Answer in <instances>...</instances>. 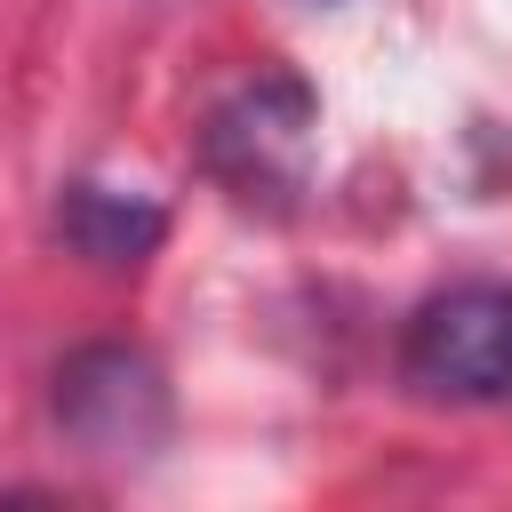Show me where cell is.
<instances>
[{
  "mask_svg": "<svg viewBox=\"0 0 512 512\" xmlns=\"http://www.w3.org/2000/svg\"><path fill=\"white\" fill-rule=\"evenodd\" d=\"M64 440L96 464H144L168 448L176 432V400L168 376L144 344H80L56 360V392H48Z\"/></svg>",
  "mask_w": 512,
  "mask_h": 512,
  "instance_id": "1",
  "label": "cell"
},
{
  "mask_svg": "<svg viewBox=\"0 0 512 512\" xmlns=\"http://www.w3.org/2000/svg\"><path fill=\"white\" fill-rule=\"evenodd\" d=\"M400 368L424 400H504L512 392V288L464 280L416 304Z\"/></svg>",
  "mask_w": 512,
  "mask_h": 512,
  "instance_id": "3",
  "label": "cell"
},
{
  "mask_svg": "<svg viewBox=\"0 0 512 512\" xmlns=\"http://www.w3.org/2000/svg\"><path fill=\"white\" fill-rule=\"evenodd\" d=\"M312 144H320V96L296 72H256L208 112L200 160L240 200H288L312 176Z\"/></svg>",
  "mask_w": 512,
  "mask_h": 512,
  "instance_id": "2",
  "label": "cell"
},
{
  "mask_svg": "<svg viewBox=\"0 0 512 512\" xmlns=\"http://www.w3.org/2000/svg\"><path fill=\"white\" fill-rule=\"evenodd\" d=\"M56 232L88 256V264H144L160 240H168V216H160V200L152 192H128V184H64V200H56Z\"/></svg>",
  "mask_w": 512,
  "mask_h": 512,
  "instance_id": "4",
  "label": "cell"
}]
</instances>
